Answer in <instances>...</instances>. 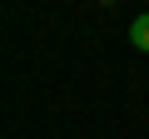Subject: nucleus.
<instances>
[{
  "instance_id": "obj_1",
  "label": "nucleus",
  "mask_w": 149,
  "mask_h": 139,
  "mask_svg": "<svg viewBox=\"0 0 149 139\" xmlns=\"http://www.w3.org/2000/svg\"><path fill=\"white\" fill-rule=\"evenodd\" d=\"M129 45H134V50H149V10L129 25Z\"/></svg>"
}]
</instances>
